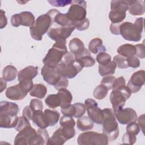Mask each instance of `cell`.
I'll list each match as a JSON object with an SVG mask.
<instances>
[{
	"mask_svg": "<svg viewBox=\"0 0 145 145\" xmlns=\"http://www.w3.org/2000/svg\"><path fill=\"white\" fill-rule=\"evenodd\" d=\"M83 68L76 60L75 56L70 52H67L64 55L61 62L56 67L58 73L62 76L67 79L75 77Z\"/></svg>",
	"mask_w": 145,
	"mask_h": 145,
	"instance_id": "6da1fadb",
	"label": "cell"
},
{
	"mask_svg": "<svg viewBox=\"0 0 145 145\" xmlns=\"http://www.w3.org/2000/svg\"><path fill=\"white\" fill-rule=\"evenodd\" d=\"M143 27V18H138L135 20L134 23L129 22L122 23L120 26V32L124 39L137 42L142 38Z\"/></svg>",
	"mask_w": 145,
	"mask_h": 145,
	"instance_id": "7a4b0ae2",
	"label": "cell"
},
{
	"mask_svg": "<svg viewBox=\"0 0 145 145\" xmlns=\"http://www.w3.org/2000/svg\"><path fill=\"white\" fill-rule=\"evenodd\" d=\"M103 111V133L108 139V141H114L119 136V128L113 110L110 108H105Z\"/></svg>",
	"mask_w": 145,
	"mask_h": 145,
	"instance_id": "3957f363",
	"label": "cell"
},
{
	"mask_svg": "<svg viewBox=\"0 0 145 145\" xmlns=\"http://www.w3.org/2000/svg\"><path fill=\"white\" fill-rule=\"evenodd\" d=\"M66 43V41L55 42L44 58L42 60L44 65L50 67L56 68L61 62L64 55L68 52Z\"/></svg>",
	"mask_w": 145,
	"mask_h": 145,
	"instance_id": "277c9868",
	"label": "cell"
},
{
	"mask_svg": "<svg viewBox=\"0 0 145 145\" xmlns=\"http://www.w3.org/2000/svg\"><path fill=\"white\" fill-rule=\"evenodd\" d=\"M52 23V18L47 13L40 15L35 20L34 24L29 27L31 37L36 41H41L42 36L50 29Z\"/></svg>",
	"mask_w": 145,
	"mask_h": 145,
	"instance_id": "5b68a950",
	"label": "cell"
},
{
	"mask_svg": "<svg viewBox=\"0 0 145 145\" xmlns=\"http://www.w3.org/2000/svg\"><path fill=\"white\" fill-rule=\"evenodd\" d=\"M109 18L113 24H121L126 18L129 9L128 0H113L110 2Z\"/></svg>",
	"mask_w": 145,
	"mask_h": 145,
	"instance_id": "8992f818",
	"label": "cell"
},
{
	"mask_svg": "<svg viewBox=\"0 0 145 145\" xmlns=\"http://www.w3.org/2000/svg\"><path fill=\"white\" fill-rule=\"evenodd\" d=\"M77 142L79 145H107L108 139L103 133L87 131L79 134Z\"/></svg>",
	"mask_w": 145,
	"mask_h": 145,
	"instance_id": "52a82bcc",
	"label": "cell"
},
{
	"mask_svg": "<svg viewBox=\"0 0 145 145\" xmlns=\"http://www.w3.org/2000/svg\"><path fill=\"white\" fill-rule=\"evenodd\" d=\"M131 92L127 86H124L118 89L113 90L110 93V101L112 105L113 112L122 109L126 101L131 96Z\"/></svg>",
	"mask_w": 145,
	"mask_h": 145,
	"instance_id": "ba28073f",
	"label": "cell"
},
{
	"mask_svg": "<svg viewBox=\"0 0 145 145\" xmlns=\"http://www.w3.org/2000/svg\"><path fill=\"white\" fill-rule=\"evenodd\" d=\"M87 3L84 1H72L66 13L68 18L74 23L86 18Z\"/></svg>",
	"mask_w": 145,
	"mask_h": 145,
	"instance_id": "9c48e42d",
	"label": "cell"
},
{
	"mask_svg": "<svg viewBox=\"0 0 145 145\" xmlns=\"http://www.w3.org/2000/svg\"><path fill=\"white\" fill-rule=\"evenodd\" d=\"M75 29L74 24L65 27H60L55 24H52L47 32L48 36L51 39L56 41H66L69 37L72 32Z\"/></svg>",
	"mask_w": 145,
	"mask_h": 145,
	"instance_id": "30bf717a",
	"label": "cell"
},
{
	"mask_svg": "<svg viewBox=\"0 0 145 145\" xmlns=\"http://www.w3.org/2000/svg\"><path fill=\"white\" fill-rule=\"evenodd\" d=\"M37 136V131L31 127L27 126L19 131L14 139L15 145H33Z\"/></svg>",
	"mask_w": 145,
	"mask_h": 145,
	"instance_id": "8fae6325",
	"label": "cell"
},
{
	"mask_svg": "<svg viewBox=\"0 0 145 145\" xmlns=\"http://www.w3.org/2000/svg\"><path fill=\"white\" fill-rule=\"evenodd\" d=\"M88 117L97 124L103 123V111L98 106L97 103L93 99H87L84 101Z\"/></svg>",
	"mask_w": 145,
	"mask_h": 145,
	"instance_id": "7c38bea8",
	"label": "cell"
},
{
	"mask_svg": "<svg viewBox=\"0 0 145 145\" xmlns=\"http://www.w3.org/2000/svg\"><path fill=\"white\" fill-rule=\"evenodd\" d=\"M35 22V16L29 11H23L19 14H15L11 18V25L14 27H18L20 25L30 27Z\"/></svg>",
	"mask_w": 145,
	"mask_h": 145,
	"instance_id": "4fadbf2b",
	"label": "cell"
},
{
	"mask_svg": "<svg viewBox=\"0 0 145 145\" xmlns=\"http://www.w3.org/2000/svg\"><path fill=\"white\" fill-rule=\"evenodd\" d=\"M145 71L143 70H138L133 74L129 80L127 87L131 93L139 92L145 83Z\"/></svg>",
	"mask_w": 145,
	"mask_h": 145,
	"instance_id": "5bb4252c",
	"label": "cell"
},
{
	"mask_svg": "<svg viewBox=\"0 0 145 145\" xmlns=\"http://www.w3.org/2000/svg\"><path fill=\"white\" fill-rule=\"evenodd\" d=\"M114 114L118 122L122 125H127L136 122L137 120V112L131 108H122L118 111L114 112Z\"/></svg>",
	"mask_w": 145,
	"mask_h": 145,
	"instance_id": "9a60e30c",
	"label": "cell"
},
{
	"mask_svg": "<svg viewBox=\"0 0 145 145\" xmlns=\"http://www.w3.org/2000/svg\"><path fill=\"white\" fill-rule=\"evenodd\" d=\"M41 74L43 79L49 84L56 85L61 78V75L58 73L56 68L50 67L44 65L41 70Z\"/></svg>",
	"mask_w": 145,
	"mask_h": 145,
	"instance_id": "2e32d148",
	"label": "cell"
},
{
	"mask_svg": "<svg viewBox=\"0 0 145 145\" xmlns=\"http://www.w3.org/2000/svg\"><path fill=\"white\" fill-rule=\"evenodd\" d=\"M27 92L25 91L19 83L8 87L6 91L5 95L7 98L11 100H20L23 99Z\"/></svg>",
	"mask_w": 145,
	"mask_h": 145,
	"instance_id": "e0dca14e",
	"label": "cell"
},
{
	"mask_svg": "<svg viewBox=\"0 0 145 145\" xmlns=\"http://www.w3.org/2000/svg\"><path fill=\"white\" fill-rule=\"evenodd\" d=\"M37 74V67L28 66L19 71L18 74V79L19 82L23 80H32Z\"/></svg>",
	"mask_w": 145,
	"mask_h": 145,
	"instance_id": "ac0fdd59",
	"label": "cell"
},
{
	"mask_svg": "<svg viewBox=\"0 0 145 145\" xmlns=\"http://www.w3.org/2000/svg\"><path fill=\"white\" fill-rule=\"evenodd\" d=\"M19 110V106L16 103L6 101L0 102V114L16 117Z\"/></svg>",
	"mask_w": 145,
	"mask_h": 145,
	"instance_id": "d6986e66",
	"label": "cell"
},
{
	"mask_svg": "<svg viewBox=\"0 0 145 145\" xmlns=\"http://www.w3.org/2000/svg\"><path fill=\"white\" fill-rule=\"evenodd\" d=\"M129 12L131 15L138 16L143 15L145 11L144 3L142 0H128Z\"/></svg>",
	"mask_w": 145,
	"mask_h": 145,
	"instance_id": "ffe728a7",
	"label": "cell"
},
{
	"mask_svg": "<svg viewBox=\"0 0 145 145\" xmlns=\"http://www.w3.org/2000/svg\"><path fill=\"white\" fill-rule=\"evenodd\" d=\"M75 57L76 60L83 67H92L95 63V59L91 56L89 50L86 48L83 53L75 56Z\"/></svg>",
	"mask_w": 145,
	"mask_h": 145,
	"instance_id": "44dd1931",
	"label": "cell"
},
{
	"mask_svg": "<svg viewBox=\"0 0 145 145\" xmlns=\"http://www.w3.org/2000/svg\"><path fill=\"white\" fill-rule=\"evenodd\" d=\"M69 48L70 52L72 53L75 56L79 55L86 49L83 41L79 39L76 37L73 38L70 41Z\"/></svg>",
	"mask_w": 145,
	"mask_h": 145,
	"instance_id": "7402d4cb",
	"label": "cell"
},
{
	"mask_svg": "<svg viewBox=\"0 0 145 145\" xmlns=\"http://www.w3.org/2000/svg\"><path fill=\"white\" fill-rule=\"evenodd\" d=\"M78 129L82 131L91 130L93 128L94 124L92 120L88 116H82L78 118L76 121Z\"/></svg>",
	"mask_w": 145,
	"mask_h": 145,
	"instance_id": "603a6c76",
	"label": "cell"
},
{
	"mask_svg": "<svg viewBox=\"0 0 145 145\" xmlns=\"http://www.w3.org/2000/svg\"><path fill=\"white\" fill-rule=\"evenodd\" d=\"M44 114L49 126H53L58 123L60 114L57 110L46 109L44 111Z\"/></svg>",
	"mask_w": 145,
	"mask_h": 145,
	"instance_id": "cb8c5ba5",
	"label": "cell"
},
{
	"mask_svg": "<svg viewBox=\"0 0 145 145\" xmlns=\"http://www.w3.org/2000/svg\"><path fill=\"white\" fill-rule=\"evenodd\" d=\"M88 50L90 52L96 54L100 52H105L106 48L103 45V40L100 38L92 39L88 45Z\"/></svg>",
	"mask_w": 145,
	"mask_h": 145,
	"instance_id": "d4e9b609",
	"label": "cell"
},
{
	"mask_svg": "<svg viewBox=\"0 0 145 145\" xmlns=\"http://www.w3.org/2000/svg\"><path fill=\"white\" fill-rule=\"evenodd\" d=\"M117 52L119 55L129 58L134 56L136 54V48L135 45L130 44H125L120 45L117 49Z\"/></svg>",
	"mask_w": 145,
	"mask_h": 145,
	"instance_id": "484cf974",
	"label": "cell"
},
{
	"mask_svg": "<svg viewBox=\"0 0 145 145\" xmlns=\"http://www.w3.org/2000/svg\"><path fill=\"white\" fill-rule=\"evenodd\" d=\"M67 140L63 136L61 127H59L57 129L53 135L49 138L48 141L46 143V144H53V145H62Z\"/></svg>",
	"mask_w": 145,
	"mask_h": 145,
	"instance_id": "4316f807",
	"label": "cell"
},
{
	"mask_svg": "<svg viewBox=\"0 0 145 145\" xmlns=\"http://www.w3.org/2000/svg\"><path fill=\"white\" fill-rule=\"evenodd\" d=\"M61 100V108H65L71 104L72 100V96L71 93L66 88H63L58 90L57 92Z\"/></svg>",
	"mask_w": 145,
	"mask_h": 145,
	"instance_id": "83f0119b",
	"label": "cell"
},
{
	"mask_svg": "<svg viewBox=\"0 0 145 145\" xmlns=\"http://www.w3.org/2000/svg\"><path fill=\"white\" fill-rule=\"evenodd\" d=\"M47 91V88L44 84L42 83L35 84L31 90L29 91V95L31 96L42 99L45 97Z\"/></svg>",
	"mask_w": 145,
	"mask_h": 145,
	"instance_id": "f1b7e54d",
	"label": "cell"
},
{
	"mask_svg": "<svg viewBox=\"0 0 145 145\" xmlns=\"http://www.w3.org/2000/svg\"><path fill=\"white\" fill-rule=\"evenodd\" d=\"M18 117H11L6 114H0V127L1 128L15 127Z\"/></svg>",
	"mask_w": 145,
	"mask_h": 145,
	"instance_id": "f546056e",
	"label": "cell"
},
{
	"mask_svg": "<svg viewBox=\"0 0 145 145\" xmlns=\"http://www.w3.org/2000/svg\"><path fill=\"white\" fill-rule=\"evenodd\" d=\"M33 122L41 129H46L49 126L45 119L44 112L42 110H38L33 113L32 117Z\"/></svg>",
	"mask_w": 145,
	"mask_h": 145,
	"instance_id": "4dcf8cb0",
	"label": "cell"
},
{
	"mask_svg": "<svg viewBox=\"0 0 145 145\" xmlns=\"http://www.w3.org/2000/svg\"><path fill=\"white\" fill-rule=\"evenodd\" d=\"M116 69V65L113 61H110L103 65H99V73L101 76H106L114 74Z\"/></svg>",
	"mask_w": 145,
	"mask_h": 145,
	"instance_id": "1f68e13d",
	"label": "cell"
},
{
	"mask_svg": "<svg viewBox=\"0 0 145 145\" xmlns=\"http://www.w3.org/2000/svg\"><path fill=\"white\" fill-rule=\"evenodd\" d=\"M18 74L16 68L12 65H7L2 71V78L6 81L11 82L15 79Z\"/></svg>",
	"mask_w": 145,
	"mask_h": 145,
	"instance_id": "d6a6232c",
	"label": "cell"
},
{
	"mask_svg": "<svg viewBox=\"0 0 145 145\" xmlns=\"http://www.w3.org/2000/svg\"><path fill=\"white\" fill-rule=\"evenodd\" d=\"M49 139V134L46 129H39L33 145H43L46 144Z\"/></svg>",
	"mask_w": 145,
	"mask_h": 145,
	"instance_id": "836d02e7",
	"label": "cell"
},
{
	"mask_svg": "<svg viewBox=\"0 0 145 145\" xmlns=\"http://www.w3.org/2000/svg\"><path fill=\"white\" fill-rule=\"evenodd\" d=\"M46 105L50 108L54 109L61 105V100L58 94H51L48 95L45 100Z\"/></svg>",
	"mask_w": 145,
	"mask_h": 145,
	"instance_id": "e575fe53",
	"label": "cell"
},
{
	"mask_svg": "<svg viewBox=\"0 0 145 145\" xmlns=\"http://www.w3.org/2000/svg\"><path fill=\"white\" fill-rule=\"evenodd\" d=\"M108 91L109 89L106 86L100 84L95 88L93 95L95 99L102 100L106 96Z\"/></svg>",
	"mask_w": 145,
	"mask_h": 145,
	"instance_id": "d590c367",
	"label": "cell"
},
{
	"mask_svg": "<svg viewBox=\"0 0 145 145\" xmlns=\"http://www.w3.org/2000/svg\"><path fill=\"white\" fill-rule=\"evenodd\" d=\"M113 61L116 63V67L120 69H125L129 67L127 58L121 55H117L113 57Z\"/></svg>",
	"mask_w": 145,
	"mask_h": 145,
	"instance_id": "8d00e7d4",
	"label": "cell"
},
{
	"mask_svg": "<svg viewBox=\"0 0 145 145\" xmlns=\"http://www.w3.org/2000/svg\"><path fill=\"white\" fill-rule=\"evenodd\" d=\"M31 126V124L29 122V120L24 116L18 117L16 124L15 126V129L18 132L22 130L23 129L27 126Z\"/></svg>",
	"mask_w": 145,
	"mask_h": 145,
	"instance_id": "74e56055",
	"label": "cell"
},
{
	"mask_svg": "<svg viewBox=\"0 0 145 145\" xmlns=\"http://www.w3.org/2000/svg\"><path fill=\"white\" fill-rule=\"evenodd\" d=\"M96 61L99 63V65H103L108 63L111 61V56L106 52H100L96 56Z\"/></svg>",
	"mask_w": 145,
	"mask_h": 145,
	"instance_id": "f35d334b",
	"label": "cell"
},
{
	"mask_svg": "<svg viewBox=\"0 0 145 145\" xmlns=\"http://www.w3.org/2000/svg\"><path fill=\"white\" fill-rule=\"evenodd\" d=\"M140 128L138 123H137L135 122H131L127 124L126 127V133L135 136L138 134V133L140 131Z\"/></svg>",
	"mask_w": 145,
	"mask_h": 145,
	"instance_id": "ab89813d",
	"label": "cell"
},
{
	"mask_svg": "<svg viewBox=\"0 0 145 145\" xmlns=\"http://www.w3.org/2000/svg\"><path fill=\"white\" fill-rule=\"evenodd\" d=\"M59 123L61 126L74 127L75 122L72 117L63 116L59 120Z\"/></svg>",
	"mask_w": 145,
	"mask_h": 145,
	"instance_id": "60d3db41",
	"label": "cell"
},
{
	"mask_svg": "<svg viewBox=\"0 0 145 145\" xmlns=\"http://www.w3.org/2000/svg\"><path fill=\"white\" fill-rule=\"evenodd\" d=\"M62 133L65 138L69 140L71 139L75 136V130L74 127H67V126H61Z\"/></svg>",
	"mask_w": 145,
	"mask_h": 145,
	"instance_id": "b9f144b4",
	"label": "cell"
},
{
	"mask_svg": "<svg viewBox=\"0 0 145 145\" xmlns=\"http://www.w3.org/2000/svg\"><path fill=\"white\" fill-rule=\"evenodd\" d=\"M29 106L33 113L38 110H42L43 104L41 100L37 99H33L31 100Z\"/></svg>",
	"mask_w": 145,
	"mask_h": 145,
	"instance_id": "7bdbcfd3",
	"label": "cell"
},
{
	"mask_svg": "<svg viewBox=\"0 0 145 145\" xmlns=\"http://www.w3.org/2000/svg\"><path fill=\"white\" fill-rule=\"evenodd\" d=\"M74 105L76 109V112L74 115V117L78 118L83 116L86 110L85 105L81 103H74Z\"/></svg>",
	"mask_w": 145,
	"mask_h": 145,
	"instance_id": "ee69618b",
	"label": "cell"
},
{
	"mask_svg": "<svg viewBox=\"0 0 145 145\" xmlns=\"http://www.w3.org/2000/svg\"><path fill=\"white\" fill-rule=\"evenodd\" d=\"M61 111L63 116L72 117H74L76 109L74 104H70L65 108H61Z\"/></svg>",
	"mask_w": 145,
	"mask_h": 145,
	"instance_id": "f6af8a7d",
	"label": "cell"
},
{
	"mask_svg": "<svg viewBox=\"0 0 145 145\" xmlns=\"http://www.w3.org/2000/svg\"><path fill=\"white\" fill-rule=\"evenodd\" d=\"M116 79V78L112 75H108L104 76L101 81V84L106 86L108 89L110 90L112 89V86Z\"/></svg>",
	"mask_w": 145,
	"mask_h": 145,
	"instance_id": "bcb514c9",
	"label": "cell"
},
{
	"mask_svg": "<svg viewBox=\"0 0 145 145\" xmlns=\"http://www.w3.org/2000/svg\"><path fill=\"white\" fill-rule=\"evenodd\" d=\"M74 24L75 29L78 31H84L88 28L89 26V20L88 19L86 18L83 20L76 22Z\"/></svg>",
	"mask_w": 145,
	"mask_h": 145,
	"instance_id": "7dc6e473",
	"label": "cell"
},
{
	"mask_svg": "<svg viewBox=\"0 0 145 145\" xmlns=\"http://www.w3.org/2000/svg\"><path fill=\"white\" fill-rule=\"evenodd\" d=\"M122 140L123 144H133L135 143L137 140V137L135 135H133L127 133H126L123 134Z\"/></svg>",
	"mask_w": 145,
	"mask_h": 145,
	"instance_id": "c3c4849f",
	"label": "cell"
},
{
	"mask_svg": "<svg viewBox=\"0 0 145 145\" xmlns=\"http://www.w3.org/2000/svg\"><path fill=\"white\" fill-rule=\"evenodd\" d=\"M126 86V82L123 76H120L118 78H116L113 84L112 89H118L120 88H122Z\"/></svg>",
	"mask_w": 145,
	"mask_h": 145,
	"instance_id": "681fc988",
	"label": "cell"
},
{
	"mask_svg": "<svg viewBox=\"0 0 145 145\" xmlns=\"http://www.w3.org/2000/svg\"><path fill=\"white\" fill-rule=\"evenodd\" d=\"M52 6L55 7H65L68 5H71L72 1L67 0H53L48 1Z\"/></svg>",
	"mask_w": 145,
	"mask_h": 145,
	"instance_id": "f907efd6",
	"label": "cell"
},
{
	"mask_svg": "<svg viewBox=\"0 0 145 145\" xmlns=\"http://www.w3.org/2000/svg\"><path fill=\"white\" fill-rule=\"evenodd\" d=\"M68 85H69V80L67 78H65L63 76H61L60 80L56 85L54 86V87L58 91L61 89L66 88L68 87Z\"/></svg>",
	"mask_w": 145,
	"mask_h": 145,
	"instance_id": "816d5d0a",
	"label": "cell"
},
{
	"mask_svg": "<svg viewBox=\"0 0 145 145\" xmlns=\"http://www.w3.org/2000/svg\"><path fill=\"white\" fill-rule=\"evenodd\" d=\"M127 61L129 67L137 68L140 66V61L138 57L135 56L127 58Z\"/></svg>",
	"mask_w": 145,
	"mask_h": 145,
	"instance_id": "f5cc1de1",
	"label": "cell"
},
{
	"mask_svg": "<svg viewBox=\"0 0 145 145\" xmlns=\"http://www.w3.org/2000/svg\"><path fill=\"white\" fill-rule=\"evenodd\" d=\"M136 48V54L137 57L143 59L145 57V52H144V44H138L135 45Z\"/></svg>",
	"mask_w": 145,
	"mask_h": 145,
	"instance_id": "db71d44e",
	"label": "cell"
},
{
	"mask_svg": "<svg viewBox=\"0 0 145 145\" xmlns=\"http://www.w3.org/2000/svg\"><path fill=\"white\" fill-rule=\"evenodd\" d=\"M33 115V112L31 109L29 105V106H25L22 112V116L27 118L29 121L32 120Z\"/></svg>",
	"mask_w": 145,
	"mask_h": 145,
	"instance_id": "11a10c76",
	"label": "cell"
},
{
	"mask_svg": "<svg viewBox=\"0 0 145 145\" xmlns=\"http://www.w3.org/2000/svg\"><path fill=\"white\" fill-rule=\"evenodd\" d=\"M0 28L1 29L5 27L7 24V19L5 15V11L3 10L0 11Z\"/></svg>",
	"mask_w": 145,
	"mask_h": 145,
	"instance_id": "9f6ffc18",
	"label": "cell"
},
{
	"mask_svg": "<svg viewBox=\"0 0 145 145\" xmlns=\"http://www.w3.org/2000/svg\"><path fill=\"white\" fill-rule=\"evenodd\" d=\"M121 24H113L112 23L110 25V31L113 35H120V26Z\"/></svg>",
	"mask_w": 145,
	"mask_h": 145,
	"instance_id": "6f0895ef",
	"label": "cell"
},
{
	"mask_svg": "<svg viewBox=\"0 0 145 145\" xmlns=\"http://www.w3.org/2000/svg\"><path fill=\"white\" fill-rule=\"evenodd\" d=\"M138 125L140 128L142 129L143 133H144V114L140 116L138 118Z\"/></svg>",
	"mask_w": 145,
	"mask_h": 145,
	"instance_id": "680465c9",
	"label": "cell"
},
{
	"mask_svg": "<svg viewBox=\"0 0 145 145\" xmlns=\"http://www.w3.org/2000/svg\"><path fill=\"white\" fill-rule=\"evenodd\" d=\"M0 86H1V92H2L6 88L7 83L2 77L0 79Z\"/></svg>",
	"mask_w": 145,
	"mask_h": 145,
	"instance_id": "91938a15",
	"label": "cell"
}]
</instances>
